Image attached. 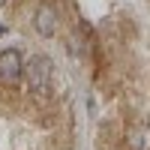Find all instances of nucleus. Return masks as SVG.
<instances>
[{"label":"nucleus","mask_w":150,"mask_h":150,"mask_svg":"<svg viewBox=\"0 0 150 150\" xmlns=\"http://www.w3.org/2000/svg\"><path fill=\"white\" fill-rule=\"evenodd\" d=\"M51 72H54V66H51V60H48L45 54H33L27 63H24V78H27L30 90H36V93H45L48 90Z\"/></svg>","instance_id":"1"},{"label":"nucleus","mask_w":150,"mask_h":150,"mask_svg":"<svg viewBox=\"0 0 150 150\" xmlns=\"http://www.w3.org/2000/svg\"><path fill=\"white\" fill-rule=\"evenodd\" d=\"M24 75V57L18 48L0 51V81H18Z\"/></svg>","instance_id":"2"},{"label":"nucleus","mask_w":150,"mask_h":150,"mask_svg":"<svg viewBox=\"0 0 150 150\" xmlns=\"http://www.w3.org/2000/svg\"><path fill=\"white\" fill-rule=\"evenodd\" d=\"M33 24H36V33H39V36H54V30H57V9L42 3L39 9H36Z\"/></svg>","instance_id":"3"},{"label":"nucleus","mask_w":150,"mask_h":150,"mask_svg":"<svg viewBox=\"0 0 150 150\" xmlns=\"http://www.w3.org/2000/svg\"><path fill=\"white\" fill-rule=\"evenodd\" d=\"M129 147L132 150H150V123H138L129 129Z\"/></svg>","instance_id":"4"},{"label":"nucleus","mask_w":150,"mask_h":150,"mask_svg":"<svg viewBox=\"0 0 150 150\" xmlns=\"http://www.w3.org/2000/svg\"><path fill=\"white\" fill-rule=\"evenodd\" d=\"M3 3H6V0H0V6H3Z\"/></svg>","instance_id":"5"}]
</instances>
